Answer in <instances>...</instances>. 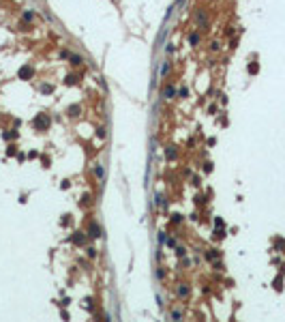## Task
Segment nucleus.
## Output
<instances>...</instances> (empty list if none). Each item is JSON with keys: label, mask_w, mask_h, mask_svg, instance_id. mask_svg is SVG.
<instances>
[{"label": "nucleus", "mask_w": 285, "mask_h": 322, "mask_svg": "<svg viewBox=\"0 0 285 322\" xmlns=\"http://www.w3.org/2000/svg\"><path fill=\"white\" fill-rule=\"evenodd\" d=\"M34 127H37V129H45V127H50V118H47L45 114H41V116L34 120Z\"/></svg>", "instance_id": "1"}, {"label": "nucleus", "mask_w": 285, "mask_h": 322, "mask_svg": "<svg viewBox=\"0 0 285 322\" xmlns=\"http://www.w3.org/2000/svg\"><path fill=\"white\" fill-rule=\"evenodd\" d=\"M30 75H32V69H30V67H24V69L19 71V78H21V80H26V78H30Z\"/></svg>", "instance_id": "2"}, {"label": "nucleus", "mask_w": 285, "mask_h": 322, "mask_svg": "<svg viewBox=\"0 0 285 322\" xmlns=\"http://www.w3.org/2000/svg\"><path fill=\"white\" fill-rule=\"evenodd\" d=\"M90 236H94V238L101 236V230L97 228V224H90Z\"/></svg>", "instance_id": "3"}, {"label": "nucleus", "mask_w": 285, "mask_h": 322, "mask_svg": "<svg viewBox=\"0 0 285 322\" xmlns=\"http://www.w3.org/2000/svg\"><path fill=\"white\" fill-rule=\"evenodd\" d=\"M178 294H180V296H186V294H189V288H184V286H180V290H178Z\"/></svg>", "instance_id": "4"}, {"label": "nucleus", "mask_w": 285, "mask_h": 322, "mask_svg": "<svg viewBox=\"0 0 285 322\" xmlns=\"http://www.w3.org/2000/svg\"><path fill=\"white\" fill-rule=\"evenodd\" d=\"M41 92H52V86H50V84H43V86H41Z\"/></svg>", "instance_id": "5"}, {"label": "nucleus", "mask_w": 285, "mask_h": 322, "mask_svg": "<svg viewBox=\"0 0 285 322\" xmlns=\"http://www.w3.org/2000/svg\"><path fill=\"white\" fill-rule=\"evenodd\" d=\"M69 112H71V116H77V112H79V108H77V105H73V108H71Z\"/></svg>", "instance_id": "6"}, {"label": "nucleus", "mask_w": 285, "mask_h": 322, "mask_svg": "<svg viewBox=\"0 0 285 322\" xmlns=\"http://www.w3.org/2000/svg\"><path fill=\"white\" fill-rule=\"evenodd\" d=\"M249 73H257V65H249Z\"/></svg>", "instance_id": "7"}, {"label": "nucleus", "mask_w": 285, "mask_h": 322, "mask_svg": "<svg viewBox=\"0 0 285 322\" xmlns=\"http://www.w3.org/2000/svg\"><path fill=\"white\" fill-rule=\"evenodd\" d=\"M174 95V88H165V97H172Z\"/></svg>", "instance_id": "8"}]
</instances>
